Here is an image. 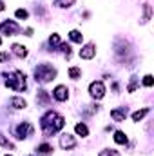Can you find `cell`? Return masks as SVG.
<instances>
[{"label":"cell","mask_w":154,"mask_h":156,"mask_svg":"<svg viewBox=\"0 0 154 156\" xmlns=\"http://www.w3.org/2000/svg\"><path fill=\"white\" fill-rule=\"evenodd\" d=\"M0 145H2V147H9V149H13V144H11L9 140H5V136H4L2 133H0Z\"/></svg>","instance_id":"23"},{"label":"cell","mask_w":154,"mask_h":156,"mask_svg":"<svg viewBox=\"0 0 154 156\" xmlns=\"http://www.w3.org/2000/svg\"><path fill=\"white\" fill-rule=\"evenodd\" d=\"M69 38L73 40V42H76V44H82V40H83V35H82L80 31H76V29H73V31L69 33Z\"/></svg>","instance_id":"18"},{"label":"cell","mask_w":154,"mask_h":156,"mask_svg":"<svg viewBox=\"0 0 154 156\" xmlns=\"http://www.w3.org/2000/svg\"><path fill=\"white\" fill-rule=\"evenodd\" d=\"M0 44H2V38H0Z\"/></svg>","instance_id":"31"},{"label":"cell","mask_w":154,"mask_h":156,"mask_svg":"<svg viewBox=\"0 0 154 156\" xmlns=\"http://www.w3.org/2000/svg\"><path fill=\"white\" fill-rule=\"evenodd\" d=\"M94 55H96L94 44H87L80 49V58H83V60H91V58H94Z\"/></svg>","instance_id":"8"},{"label":"cell","mask_w":154,"mask_h":156,"mask_svg":"<svg viewBox=\"0 0 154 156\" xmlns=\"http://www.w3.org/2000/svg\"><path fill=\"white\" fill-rule=\"evenodd\" d=\"M89 94L94 100H102L105 96V85H103V82H93L89 85Z\"/></svg>","instance_id":"4"},{"label":"cell","mask_w":154,"mask_h":156,"mask_svg":"<svg viewBox=\"0 0 154 156\" xmlns=\"http://www.w3.org/2000/svg\"><path fill=\"white\" fill-rule=\"evenodd\" d=\"M147 115H149V109H147V107H145V109H140V111L132 113V120H134V122H140L142 118L147 116Z\"/></svg>","instance_id":"17"},{"label":"cell","mask_w":154,"mask_h":156,"mask_svg":"<svg viewBox=\"0 0 154 156\" xmlns=\"http://www.w3.org/2000/svg\"><path fill=\"white\" fill-rule=\"evenodd\" d=\"M37 100H38V104H44V105H47L49 104V94H47V91H38V96H37Z\"/></svg>","instance_id":"16"},{"label":"cell","mask_w":154,"mask_h":156,"mask_svg":"<svg viewBox=\"0 0 154 156\" xmlns=\"http://www.w3.org/2000/svg\"><path fill=\"white\" fill-rule=\"evenodd\" d=\"M60 49H62V51H64L67 56L71 55V45H69V44H60Z\"/></svg>","instance_id":"28"},{"label":"cell","mask_w":154,"mask_h":156,"mask_svg":"<svg viewBox=\"0 0 154 156\" xmlns=\"http://www.w3.org/2000/svg\"><path fill=\"white\" fill-rule=\"evenodd\" d=\"M54 5H58V7H71V5H75V0H54Z\"/></svg>","instance_id":"20"},{"label":"cell","mask_w":154,"mask_h":156,"mask_svg":"<svg viewBox=\"0 0 154 156\" xmlns=\"http://www.w3.org/2000/svg\"><path fill=\"white\" fill-rule=\"evenodd\" d=\"M5 76V85L9 87V89H13V91H24L26 87H27V83H26V75L22 73V71H15V73H11V75H4Z\"/></svg>","instance_id":"2"},{"label":"cell","mask_w":154,"mask_h":156,"mask_svg":"<svg viewBox=\"0 0 154 156\" xmlns=\"http://www.w3.org/2000/svg\"><path fill=\"white\" fill-rule=\"evenodd\" d=\"M111 118L114 122H123L127 118V107H118V109H113L111 111Z\"/></svg>","instance_id":"10"},{"label":"cell","mask_w":154,"mask_h":156,"mask_svg":"<svg viewBox=\"0 0 154 156\" xmlns=\"http://www.w3.org/2000/svg\"><path fill=\"white\" fill-rule=\"evenodd\" d=\"M114 142L116 144H120V145H125V144H127V136H125V133L116 131L114 133Z\"/></svg>","instance_id":"14"},{"label":"cell","mask_w":154,"mask_h":156,"mask_svg":"<svg viewBox=\"0 0 154 156\" xmlns=\"http://www.w3.org/2000/svg\"><path fill=\"white\" fill-rule=\"evenodd\" d=\"M60 147L65 149V151H71L76 147V138L71 136V134H62L60 136Z\"/></svg>","instance_id":"7"},{"label":"cell","mask_w":154,"mask_h":156,"mask_svg":"<svg viewBox=\"0 0 154 156\" xmlns=\"http://www.w3.org/2000/svg\"><path fill=\"white\" fill-rule=\"evenodd\" d=\"M152 16V7L149 4H143V18H142V24H147Z\"/></svg>","instance_id":"13"},{"label":"cell","mask_w":154,"mask_h":156,"mask_svg":"<svg viewBox=\"0 0 154 156\" xmlns=\"http://www.w3.org/2000/svg\"><path fill=\"white\" fill-rule=\"evenodd\" d=\"M4 9H5V5H4V2L0 0V11H4Z\"/></svg>","instance_id":"30"},{"label":"cell","mask_w":154,"mask_h":156,"mask_svg":"<svg viewBox=\"0 0 154 156\" xmlns=\"http://www.w3.org/2000/svg\"><path fill=\"white\" fill-rule=\"evenodd\" d=\"M15 16H16V18H20V20H26V18L29 16V13H27L26 9H16V13H15Z\"/></svg>","instance_id":"22"},{"label":"cell","mask_w":154,"mask_h":156,"mask_svg":"<svg viewBox=\"0 0 154 156\" xmlns=\"http://www.w3.org/2000/svg\"><path fill=\"white\" fill-rule=\"evenodd\" d=\"M33 133H35V127H33L29 122H24V123H20V125L16 127V134H18V138H20V140L29 138Z\"/></svg>","instance_id":"6"},{"label":"cell","mask_w":154,"mask_h":156,"mask_svg":"<svg viewBox=\"0 0 154 156\" xmlns=\"http://www.w3.org/2000/svg\"><path fill=\"white\" fill-rule=\"evenodd\" d=\"M7 58H9L7 53H0V62H4V60H7Z\"/></svg>","instance_id":"29"},{"label":"cell","mask_w":154,"mask_h":156,"mask_svg":"<svg viewBox=\"0 0 154 156\" xmlns=\"http://www.w3.org/2000/svg\"><path fill=\"white\" fill-rule=\"evenodd\" d=\"M152 83H154L152 75H147V76H143V85H145V87H152Z\"/></svg>","instance_id":"27"},{"label":"cell","mask_w":154,"mask_h":156,"mask_svg":"<svg viewBox=\"0 0 154 156\" xmlns=\"http://www.w3.org/2000/svg\"><path fill=\"white\" fill-rule=\"evenodd\" d=\"M53 96H54L58 102H65L67 96H69V89H67L65 85H56L54 91H53Z\"/></svg>","instance_id":"9"},{"label":"cell","mask_w":154,"mask_h":156,"mask_svg":"<svg viewBox=\"0 0 154 156\" xmlns=\"http://www.w3.org/2000/svg\"><path fill=\"white\" fill-rule=\"evenodd\" d=\"M9 104H11V107H15V109H26V107H27L26 100L20 98V96H13V98L9 100Z\"/></svg>","instance_id":"12"},{"label":"cell","mask_w":154,"mask_h":156,"mask_svg":"<svg viewBox=\"0 0 154 156\" xmlns=\"http://www.w3.org/2000/svg\"><path fill=\"white\" fill-rule=\"evenodd\" d=\"M11 51H13V55H16L18 58H26V56H27V49H26L24 45H20V44H13V45H11Z\"/></svg>","instance_id":"11"},{"label":"cell","mask_w":154,"mask_h":156,"mask_svg":"<svg viewBox=\"0 0 154 156\" xmlns=\"http://www.w3.org/2000/svg\"><path fill=\"white\" fill-rule=\"evenodd\" d=\"M56 76V69L51 64H40L38 67H35V80L40 83H47Z\"/></svg>","instance_id":"3"},{"label":"cell","mask_w":154,"mask_h":156,"mask_svg":"<svg viewBox=\"0 0 154 156\" xmlns=\"http://www.w3.org/2000/svg\"><path fill=\"white\" fill-rule=\"evenodd\" d=\"M49 44H51L53 47H54V45H60V37H58L56 33H54V35H51V37H49Z\"/></svg>","instance_id":"26"},{"label":"cell","mask_w":154,"mask_h":156,"mask_svg":"<svg viewBox=\"0 0 154 156\" xmlns=\"http://www.w3.org/2000/svg\"><path fill=\"white\" fill-rule=\"evenodd\" d=\"M75 131H76V134H80V136H87L89 134V129H87L85 123H76L75 125Z\"/></svg>","instance_id":"15"},{"label":"cell","mask_w":154,"mask_h":156,"mask_svg":"<svg viewBox=\"0 0 154 156\" xmlns=\"http://www.w3.org/2000/svg\"><path fill=\"white\" fill-rule=\"evenodd\" d=\"M100 156H120V153L114 151V149H103V151L100 153Z\"/></svg>","instance_id":"24"},{"label":"cell","mask_w":154,"mask_h":156,"mask_svg":"<svg viewBox=\"0 0 154 156\" xmlns=\"http://www.w3.org/2000/svg\"><path fill=\"white\" fill-rule=\"evenodd\" d=\"M18 31H20V27L15 20H4L0 24V33H4V35H16Z\"/></svg>","instance_id":"5"},{"label":"cell","mask_w":154,"mask_h":156,"mask_svg":"<svg viewBox=\"0 0 154 156\" xmlns=\"http://www.w3.org/2000/svg\"><path fill=\"white\" fill-rule=\"evenodd\" d=\"M42 129H44V133L47 134V136H51V134H54V133H58L64 125H65V120L64 116H60L58 113H54V111H47L44 116H42Z\"/></svg>","instance_id":"1"},{"label":"cell","mask_w":154,"mask_h":156,"mask_svg":"<svg viewBox=\"0 0 154 156\" xmlns=\"http://www.w3.org/2000/svg\"><path fill=\"white\" fill-rule=\"evenodd\" d=\"M69 76L73 78V80H78V78L82 76V69H78V67H71V69H69Z\"/></svg>","instance_id":"21"},{"label":"cell","mask_w":154,"mask_h":156,"mask_svg":"<svg viewBox=\"0 0 154 156\" xmlns=\"http://www.w3.org/2000/svg\"><path fill=\"white\" fill-rule=\"evenodd\" d=\"M5 156H11V154H5Z\"/></svg>","instance_id":"32"},{"label":"cell","mask_w":154,"mask_h":156,"mask_svg":"<svg viewBox=\"0 0 154 156\" xmlns=\"http://www.w3.org/2000/svg\"><path fill=\"white\" fill-rule=\"evenodd\" d=\"M38 151L40 154H44V156H47V154H51V151H53V147L49 145V144H42V145H38Z\"/></svg>","instance_id":"19"},{"label":"cell","mask_w":154,"mask_h":156,"mask_svg":"<svg viewBox=\"0 0 154 156\" xmlns=\"http://www.w3.org/2000/svg\"><path fill=\"white\" fill-rule=\"evenodd\" d=\"M136 85H138V78L132 76V78H131V83H129V87H127V91H129V93H134Z\"/></svg>","instance_id":"25"}]
</instances>
